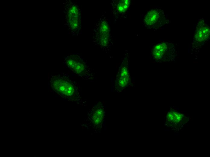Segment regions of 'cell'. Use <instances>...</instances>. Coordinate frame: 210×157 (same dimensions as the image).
Here are the masks:
<instances>
[{"instance_id":"16","label":"cell","mask_w":210,"mask_h":157,"mask_svg":"<svg viewBox=\"0 0 210 157\" xmlns=\"http://www.w3.org/2000/svg\"><path fill=\"white\" fill-rule=\"evenodd\" d=\"M164 125H167V124H165Z\"/></svg>"},{"instance_id":"10","label":"cell","mask_w":210,"mask_h":157,"mask_svg":"<svg viewBox=\"0 0 210 157\" xmlns=\"http://www.w3.org/2000/svg\"><path fill=\"white\" fill-rule=\"evenodd\" d=\"M210 36V27L201 21L196 27L195 40L198 42H203L207 40Z\"/></svg>"},{"instance_id":"2","label":"cell","mask_w":210,"mask_h":157,"mask_svg":"<svg viewBox=\"0 0 210 157\" xmlns=\"http://www.w3.org/2000/svg\"><path fill=\"white\" fill-rule=\"evenodd\" d=\"M50 82L53 90L62 97L74 101L80 100L79 86L75 81L67 77L55 75L51 77Z\"/></svg>"},{"instance_id":"11","label":"cell","mask_w":210,"mask_h":157,"mask_svg":"<svg viewBox=\"0 0 210 157\" xmlns=\"http://www.w3.org/2000/svg\"><path fill=\"white\" fill-rule=\"evenodd\" d=\"M174 135L175 136H177L179 135L178 133H174Z\"/></svg>"},{"instance_id":"12","label":"cell","mask_w":210,"mask_h":157,"mask_svg":"<svg viewBox=\"0 0 210 157\" xmlns=\"http://www.w3.org/2000/svg\"><path fill=\"white\" fill-rule=\"evenodd\" d=\"M164 130H170L169 129H164Z\"/></svg>"},{"instance_id":"9","label":"cell","mask_w":210,"mask_h":157,"mask_svg":"<svg viewBox=\"0 0 210 157\" xmlns=\"http://www.w3.org/2000/svg\"><path fill=\"white\" fill-rule=\"evenodd\" d=\"M105 114V109L102 104L98 102L95 105L89 114L90 122L96 129H99L102 126Z\"/></svg>"},{"instance_id":"4","label":"cell","mask_w":210,"mask_h":157,"mask_svg":"<svg viewBox=\"0 0 210 157\" xmlns=\"http://www.w3.org/2000/svg\"><path fill=\"white\" fill-rule=\"evenodd\" d=\"M65 65L75 76L84 79H90L93 77L91 68L86 61L78 53L68 54L64 60Z\"/></svg>"},{"instance_id":"8","label":"cell","mask_w":210,"mask_h":157,"mask_svg":"<svg viewBox=\"0 0 210 157\" xmlns=\"http://www.w3.org/2000/svg\"><path fill=\"white\" fill-rule=\"evenodd\" d=\"M130 3L129 0L112 1L110 3L111 10L114 21L126 18L130 8Z\"/></svg>"},{"instance_id":"13","label":"cell","mask_w":210,"mask_h":157,"mask_svg":"<svg viewBox=\"0 0 210 157\" xmlns=\"http://www.w3.org/2000/svg\"><path fill=\"white\" fill-rule=\"evenodd\" d=\"M181 128H182L183 127V125H182L181 126Z\"/></svg>"},{"instance_id":"15","label":"cell","mask_w":210,"mask_h":157,"mask_svg":"<svg viewBox=\"0 0 210 157\" xmlns=\"http://www.w3.org/2000/svg\"><path fill=\"white\" fill-rule=\"evenodd\" d=\"M175 125H177V123H175Z\"/></svg>"},{"instance_id":"3","label":"cell","mask_w":210,"mask_h":157,"mask_svg":"<svg viewBox=\"0 0 210 157\" xmlns=\"http://www.w3.org/2000/svg\"><path fill=\"white\" fill-rule=\"evenodd\" d=\"M66 24L70 34L78 36L82 32V10L76 2L68 1L65 4L64 10Z\"/></svg>"},{"instance_id":"6","label":"cell","mask_w":210,"mask_h":157,"mask_svg":"<svg viewBox=\"0 0 210 157\" xmlns=\"http://www.w3.org/2000/svg\"><path fill=\"white\" fill-rule=\"evenodd\" d=\"M151 54L153 59L158 62H169L175 55V50L170 44L161 42L152 47Z\"/></svg>"},{"instance_id":"5","label":"cell","mask_w":210,"mask_h":157,"mask_svg":"<svg viewBox=\"0 0 210 157\" xmlns=\"http://www.w3.org/2000/svg\"><path fill=\"white\" fill-rule=\"evenodd\" d=\"M129 67V57L126 53L121 61L115 82V87L117 91H122L128 87L130 82Z\"/></svg>"},{"instance_id":"14","label":"cell","mask_w":210,"mask_h":157,"mask_svg":"<svg viewBox=\"0 0 210 157\" xmlns=\"http://www.w3.org/2000/svg\"><path fill=\"white\" fill-rule=\"evenodd\" d=\"M180 130L182 129V128H180Z\"/></svg>"},{"instance_id":"17","label":"cell","mask_w":210,"mask_h":157,"mask_svg":"<svg viewBox=\"0 0 210 157\" xmlns=\"http://www.w3.org/2000/svg\"><path fill=\"white\" fill-rule=\"evenodd\" d=\"M188 124L187 125V126H188Z\"/></svg>"},{"instance_id":"7","label":"cell","mask_w":210,"mask_h":157,"mask_svg":"<svg viewBox=\"0 0 210 157\" xmlns=\"http://www.w3.org/2000/svg\"><path fill=\"white\" fill-rule=\"evenodd\" d=\"M167 19L163 11L158 8L149 10L145 15V26L150 29L158 28L165 24Z\"/></svg>"},{"instance_id":"1","label":"cell","mask_w":210,"mask_h":157,"mask_svg":"<svg viewBox=\"0 0 210 157\" xmlns=\"http://www.w3.org/2000/svg\"><path fill=\"white\" fill-rule=\"evenodd\" d=\"M93 43L102 50H108L113 45V39L109 20L103 14L94 23L92 30Z\"/></svg>"}]
</instances>
